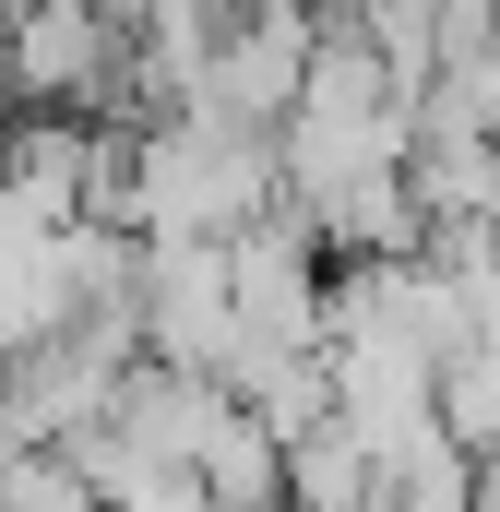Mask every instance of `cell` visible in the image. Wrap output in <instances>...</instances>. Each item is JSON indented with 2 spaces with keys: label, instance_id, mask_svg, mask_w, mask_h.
Segmentation results:
<instances>
[{
  "label": "cell",
  "instance_id": "cell-1",
  "mask_svg": "<svg viewBox=\"0 0 500 512\" xmlns=\"http://www.w3.org/2000/svg\"><path fill=\"white\" fill-rule=\"evenodd\" d=\"M286 203L274 131H227L203 108L143 120V239H250Z\"/></svg>",
  "mask_w": 500,
  "mask_h": 512
},
{
  "label": "cell",
  "instance_id": "cell-2",
  "mask_svg": "<svg viewBox=\"0 0 500 512\" xmlns=\"http://www.w3.org/2000/svg\"><path fill=\"white\" fill-rule=\"evenodd\" d=\"M143 358L239 370V251L227 239H143Z\"/></svg>",
  "mask_w": 500,
  "mask_h": 512
},
{
  "label": "cell",
  "instance_id": "cell-3",
  "mask_svg": "<svg viewBox=\"0 0 500 512\" xmlns=\"http://www.w3.org/2000/svg\"><path fill=\"white\" fill-rule=\"evenodd\" d=\"M286 512H393V465H381L370 429H310L286 441Z\"/></svg>",
  "mask_w": 500,
  "mask_h": 512
},
{
  "label": "cell",
  "instance_id": "cell-4",
  "mask_svg": "<svg viewBox=\"0 0 500 512\" xmlns=\"http://www.w3.org/2000/svg\"><path fill=\"white\" fill-rule=\"evenodd\" d=\"M441 429H453L477 465H500V358H477V346H465V358L441 370Z\"/></svg>",
  "mask_w": 500,
  "mask_h": 512
},
{
  "label": "cell",
  "instance_id": "cell-5",
  "mask_svg": "<svg viewBox=\"0 0 500 512\" xmlns=\"http://www.w3.org/2000/svg\"><path fill=\"white\" fill-rule=\"evenodd\" d=\"M0 512H108L72 453H0Z\"/></svg>",
  "mask_w": 500,
  "mask_h": 512
},
{
  "label": "cell",
  "instance_id": "cell-6",
  "mask_svg": "<svg viewBox=\"0 0 500 512\" xmlns=\"http://www.w3.org/2000/svg\"><path fill=\"white\" fill-rule=\"evenodd\" d=\"M120 512H227V501H215V489H203V477H167V489H155V501H120Z\"/></svg>",
  "mask_w": 500,
  "mask_h": 512
},
{
  "label": "cell",
  "instance_id": "cell-7",
  "mask_svg": "<svg viewBox=\"0 0 500 512\" xmlns=\"http://www.w3.org/2000/svg\"><path fill=\"white\" fill-rule=\"evenodd\" d=\"M0 108H12V60H0Z\"/></svg>",
  "mask_w": 500,
  "mask_h": 512
}]
</instances>
